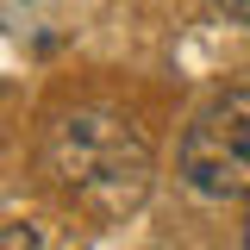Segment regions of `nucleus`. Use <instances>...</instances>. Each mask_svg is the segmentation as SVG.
Segmentation results:
<instances>
[{
  "mask_svg": "<svg viewBox=\"0 0 250 250\" xmlns=\"http://www.w3.org/2000/svg\"><path fill=\"white\" fill-rule=\"evenodd\" d=\"M44 163L100 219L138 213L150 200V182H156L150 138L125 113H106V106H69V113H57L50 138H44Z\"/></svg>",
  "mask_w": 250,
  "mask_h": 250,
  "instance_id": "f257e3e1",
  "label": "nucleus"
},
{
  "mask_svg": "<svg viewBox=\"0 0 250 250\" xmlns=\"http://www.w3.org/2000/svg\"><path fill=\"white\" fill-rule=\"evenodd\" d=\"M182 182L200 200H250V88L194 113L182 138Z\"/></svg>",
  "mask_w": 250,
  "mask_h": 250,
  "instance_id": "f03ea898",
  "label": "nucleus"
},
{
  "mask_svg": "<svg viewBox=\"0 0 250 250\" xmlns=\"http://www.w3.org/2000/svg\"><path fill=\"white\" fill-rule=\"evenodd\" d=\"M0 250H62V225L50 213H25L0 225Z\"/></svg>",
  "mask_w": 250,
  "mask_h": 250,
  "instance_id": "7ed1b4c3",
  "label": "nucleus"
},
{
  "mask_svg": "<svg viewBox=\"0 0 250 250\" xmlns=\"http://www.w3.org/2000/svg\"><path fill=\"white\" fill-rule=\"evenodd\" d=\"M219 13H225L231 25H244V31H250V0H219Z\"/></svg>",
  "mask_w": 250,
  "mask_h": 250,
  "instance_id": "20e7f679",
  "label": "nucleus"
},
{
  "mask_svg": "<svg viewBox=\"0 0 250 250\" xmlns=\"http://www.w3.org/2000/svg\"><path fill=\"white\" fill-rule=\"evenodd\" d=\"M238 250H250V213H244V225H238Z\"/></svg>",
  "mask_w": 250,
  "mask_h": 250,
  "instance_id": "39448f33",
  "label": "nucleus"
}]
</instances>
